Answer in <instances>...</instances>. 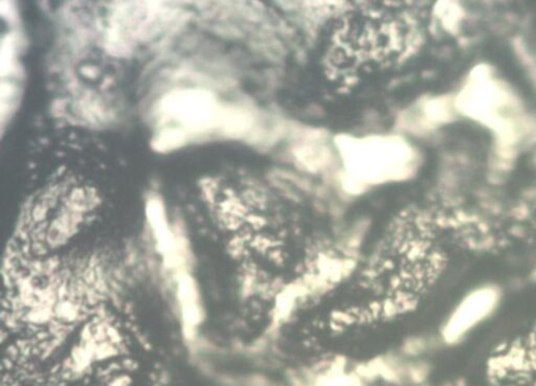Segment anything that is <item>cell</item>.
I'll list each match as a JSON object with an SVG mask.
<instances>
[{
    "label": "cell",
    "instance_id": "cell-1",
    "mask_svg": "<svg viewBox=\"0 0 536 386\" xmlns=\"http://www.w3.org/2000/svg\"><path fill=\"white\" fill-rule=\"evenodd\" d=\"M498 291L494 288H481L463 300L445 327V336L448 341H456L469 331L489 317L498 305Z\"/></svg>",
    "mask_w": 536,
    "mask_h": 386
}]
</instances>
